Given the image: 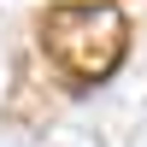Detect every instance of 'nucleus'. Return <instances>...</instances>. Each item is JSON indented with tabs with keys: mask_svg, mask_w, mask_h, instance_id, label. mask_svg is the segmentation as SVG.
Instances as JSON below:
<instances>
[{
	"mask_svg": "<svg viewBox=\"0 0 147 147\" xmlns=\"http://www.w3.org/2000/svg\"><path fill=\"white\" fill-rule=\"evenodd\" d=\"M41 47L77 88L106 82L129 47V18L106 0H59L41 12Z\"/></svg>",
	"mask_w": 147,
	"mask_h": 147,
	"instance_id": "obj_1",
	"label": "nucleus"
}]
</instances>
